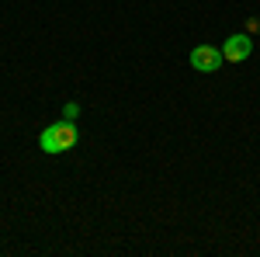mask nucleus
Returning <instances> with one entry per match:
<instances>
[{"instance_id": "1", "label": "nucleus", "mask_w": 260, "mask_h": 257, "mask_svg": "<svg viewBox=\"0 0 260 257\" xmlns=\"http://www.w3.org/2000/svg\"><path fill=\"white\" fill-rule=\"evenodd\" d=\"M73 142H77V125L73 122H52V125H45L39 136V146L45 150V153H66V150H73Z\"/></svg>"}, {"instance_id": "2", "label": "nucleus", "mask_w": 260, "mask_h": 257, "mask_svg": "<svg viewBox=\"0 0 260 257\" xmlns=\"http://www.w3.org/2000/svg\"><path fill=\"white\" fill-rule=\"evenodd\" d=\"M222 49H215V45H198L194 52H191V66L198 70V73H215L222 66Z\"/></svg>"}, {"instance_id": "3", "label": "nucleus", "mask_w": 260, "mask_h": 257, "mask_svg": "<svg viewBox=\"0 0 260 257\" xmlns=\"http://www.w3.org/2000/svg\"><path fill=\"white\" fill-rule=\"evenodd\" d=\"M222 56H225L229 63L250 60V56H253V39H250V35H229L225 45H222Z\"/></svg>"}, {"instance_id": "4", "label": "nucleus", "mask_w": 260, "mask_h": 257, "mask_svg": "<svg viewBox=\"0 0 260 257\" xmlns=\"http://www.w3.org/2000/svg\"><path fill=\"white\" fill-rule=\"evenodd\" d=\"M77 111H80L77 104H66V108H62V119H66V122H73V119H77Z\"/></svg>"}]
</instances>
